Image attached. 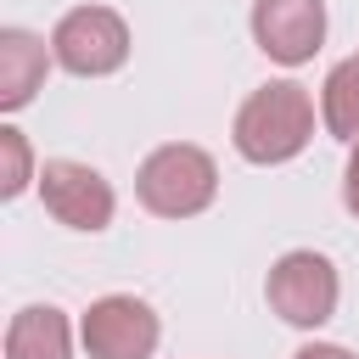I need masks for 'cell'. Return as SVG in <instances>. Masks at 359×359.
<instances>
[{"mask_svg": "<svg viewBox=\"0 0 359 359\" xmlns=\"http://www.w3.org/2000/svg\"><path fill=\"white\" fill-rule=\"evenodd\" d=\"M309 140H314V95L297 79H269L236 107L230 146L252 168H280V163L303 157Z\"/></svg>", "mask_w": 359, "mask_h": 359, "instance_id": "obj_1", "label": "cell"}, {"mask_svg": "<svg viewBox=\"0 0 359 359\" xmlns=\"http://www.w3.org/2000/svg\"><path fill=\"white\" fill-rule=\"evenodd\" d=\"M135 196L157 219H196L219 196V163L196 140H168L140 157L135 168Z\"/></svg>", "mask_w": 359, "mask_h": 359, "instance_id": "obj_2", "label": "cell"}, {"mask_svg": "<svg viewBox=\"0 0 359 359\" xmlns=\"http://www.w3.org/2000/svg\"><path fill=\"white\" fill-rule=\"evenodd\" d=\"M264 303H269L286 325L320 331V325L337 314V303H342V275H337V264H331L325 252L292 247V252H280V258L269 264V275H264Z\"/></svg>", "mask_w": 359, "mask_h": 359, "instance_id": "obj_3", "label": "cell"}, {"mask_svg": "<svg viewBox=\"0 0 359 359\" xmlns=\"http://www.w3.org/2000/svg\"><path fill=\"white\" fill-rule=\"evenodd\" d=\"M129 22L112 6H73L50 28V56L73 79H112L129 62Z\"/></svg>", "mask_w": 359, "mask_h": 359, "instance_id": "obj_4", "label": "cell"}, {"mask_svg": "<svg viewBox=\"0 0 359 359\" xmlns=\"http://www.w3.org/2000/svg\"><path fill=\"white\" fill-rule=\"evenodd\" d=\"M39 202L56 224L79 230V236H101L118 213V191L101 168L79 163V157H45L39 163Z\"/></svg>", "mask_w": 359, "mask_h": 359, "instance_id": "obj_5", "label": "cell"}, {"mask_svg": "<svg viewBox=\"0 0 359 359\" xmlns=\"http://www.w3.org/2000/svg\"><path fill=\"white\" fill-rule=\"evenodd\" d=\"M79 342L90 359H151L163 342V320L146 297L135 292H107L84 309L79 320Z\"/></svg>", "mask_w": 359, "mask_h": 359, "instance_id": "obj_6", "label": "cell"}, {"mask_svg": "<svg viewBox=\"0 0 359 359\" xmlns=\"http://www.w3.org/2000/svg\"><path fill=\"white\" fill-rule=\"evenodd\" d=\"M247 28H252V45L269 62L303 67L325 45V0H252Z\"/></svg>", "mask_w": 359, "mask_h": 359, "instance_id": "obj_7", "label": "cell"}, {"mask_svg": "<svg viewBox=\"0 0 359 359\" xmlns=\"http://www.w3.org/2000/svg\"><path fill=\"white\" fill-rule=\"evenodd\" d=\"M50 67L56 56L34 28H0V112H22L45 90Z\"/></svg>", "mask_w": 359, "mask_h": 359, "instance_id": "obj_8", "label": "cell"}, {"mask_svg": "<svg viewBox=\"0 0 359 359\" xmlns=\"http://www.w3.org/2000/svg\"><path fill=\"white\" fill-rule=\"evenodd\" d=\"M6 359H73V320L56 303H28L6 325Z\"/></svg>", "mask_w": 359, "mask_h": 359, "instance_id": "obj_9", "label": "cell"}, {"mask_svg": "<svg viewBox=\"0 0 359 359\" xmlns=\"http://www.w3.org/2000/svg\"><path fill=\"white\" fill-rule=\"evenodd\" d=\"M320 123H325V135L342 140V146L359 140V50L342 56V62L325 73V84H320Z\"/></svg>", "mask_w": 359, "mask_h": 359, "instance_id": "obj_10", "label": "cell"}, {"mask_svg": "<svg viewBox=\"0 0 359 359\" xmlns=\"http://www.w3.org/2000/svg\"><path fill=\"white\" fill-rule=\"evenodd\" d=\"M28 185H39V168H34V146L17 123H0V196L17 202Z\"/></svg>", "mask_w": 359, "mask_h": 359, "instance_id": "obj_11", "label": "cell"}, {"mask_svg": "<svg viewBox=\"0 0 359 359\" xmlns=\"http://www.w3.org/2000/svg\"><path fill=\"white\" fill-rule=\"evenodd\" d=\"M342 208L359 219V140L348 146V163H342Z\"/></svg>", "mask_w": 359, "mask_h": 359, "instance_id": "obj_12", "label": "cell"}, {"mask_svg": "<svg viewBox=\"0 0 359 359\" xmlns=\"http://www.w3.org/2000/svg\"><path fill=\"white\" fill-rule=\"evenodd\" d=\"M292 359H359L353 348H342V342H303Z\"/></svg>", "mask_w": 359, "mask_h": 359, "instance_id": "obj_13", "label": "cell"}]
</instances>
